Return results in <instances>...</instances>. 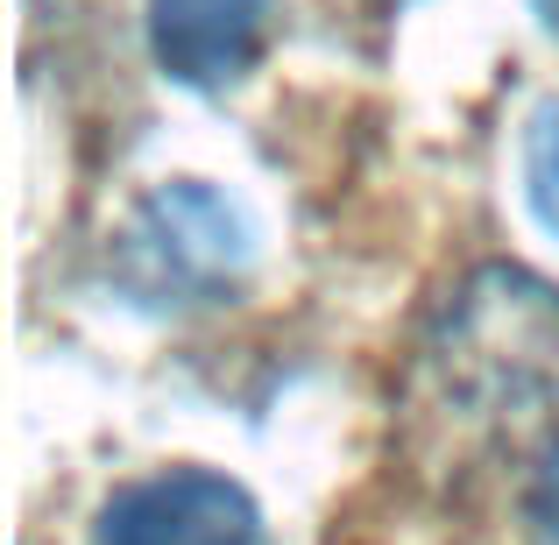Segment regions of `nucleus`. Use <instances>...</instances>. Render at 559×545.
<instances>
[{
	"label": "nucleus",
	"instance_id": "5",
	"mask_svg": "<svg viewBox=\"0 0 559 545\" xmlns=\"http://www.w3.org/2000/svg\"><path fill=\"white\" fill-rule=\"evenodd\" d=\"M524 199L559 234V99H546L524 128Z\"/></svg>",
	"mask_w": 559,
	"mask_h": 545
},
{
	"label": "nucleus",
	"instance_id": "1",
	"mask_svg": "<svg viewBox=\"0 0 559 545\" xmlns=\"http://www.w3.org/2000/svg\"><path fill=\"white\" fill-rule=\"evenodd\" d=\"M425 404L467 439L559 433V291L532 270H481L425 347Z\"/></svg>",
	"mask_w": 559,
	"mask_h": 545
},
{
	"label": "nucleus",
	"instance_id": "4",
	"mask_svg": "<svg viewBox=\"0 0 559 545\" xmlns=\"http://www.w3.org/2000/svg\"><path fill=\"white\" fill-rule=\"evenodd\" d=\"M270 0H150V50L178 85H227L248 71Z\"/></svg>",
	"mask_w": 559,
	"mask_h": 545
},
{
	"label": "nucleus",
	"instance_id": "3",
	"mask_svg": "<svg viewBox=\"0 0 559 545\" xmlns=\"http://www.w3.org/2000/svg\"><path fill=\"white\" fill-rule=\"evenodd\" d=\"M99 545H262V510L241 482L205 475V467H170V475L128 482L107 496L93 524Z\"/></svg>",
	"mask_w": 559,
	"mask_h": 545
},
{
	"label": "nucleus",
	"instance_id": "6",
	"mask_svg": "<svg viewBox=\"0 0 559 545\" xmlns=\"http://www.w3.org/2000/svg\"><path fill=\"white\" fill-rule=\"evenodd\" d=\"M518 518H524V538H532V545H559V433L538 447L532 475H524Z\"/></svg>",
	"mask_w": 559,
	"mask_h": 545
},
{
	"label": "nucleus",
	"instance_id": "7",
	"mask_svg": "<svg viewBox=\"0 0 559 545\" xmlns=\"http://www.w3.org/2000/svg\"><path fill=\"white\" fill-rule=\"evenodd\" d=\"M532 8H538V22H546L552 36H559V0H532Z\"/></svg>",
	"mask_w": 559,
	"mask_h": 545
},
{
	"label": "nucleus",
	"instance_id": "2",
	"mask_svg": "<svg viewBox=\"0 0 559 545\" xmlns=\"http://www.w3.org/2000/svg\"><path fill=\"white\" fill-rule=\"evenodd\" d=\"M248 262V220L205 185H164L142 199V213L121 234V276L150 305H185L199 291L227 284Z\"/></svg>",
	"mask_w": 559,
	"mask_h": 545
}]
</instances>
